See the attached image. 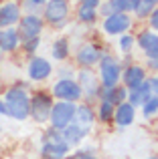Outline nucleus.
<instances>
[{"mask_svg": "<svg viewBox=\"0 0 158 159\" xmlns=\"http://www.w3.org/2000/svg\"><path fill=\"white\" fill-rule=\"evenodd\" d=\"M95 159H99V157H95Z\"/></svg>", "mask_w": 158, "mask_h": 159, "instance_id": "43", "label": "nucleus"}, {"mask_svg": "<svg viewBox=\"0 0 158 159\" xmlns=\"http://www.w3.org/2000/svg\"><path fill=\"white\" fill-rule=\"evenodd\" d=\"M93 131L91 127H83V125H79V123H69L67 127L61 131V137H63V141L69 145V147H77V145H81L83 141L89 137V133Z\"/></svg>", "mask_w": 158, "mask_h": 159, "instance_id": "16", "label": "nucleus"}, {"mask_svg": "<svg viewBox=\"0 0 158 159\" xmlns=\"http://www.w3.org/2000/svg\"><path fill=\"white\" fill-rule=\"evenodd\" d=\"M14 28L18 32L20 40L24 43V40H31V39H39L45 28V20L41 14H22Z\"/></svg>", "mask_w": 158, "mask_h": 159, "instance_id": "9", "label": "nucleus"}, {"mask_svg": "<svg viewBox=\"0 0 158 159\" xmlns=\"http://www.w3.org/2000/svg\"><path fill=\"white\" fill-rule=\"evenodd\" d=\"M156 77H158V73H156Z\"/></svg>", "mask_w": 158, "mask_h": 159, "instance_id": "44", "label": "nucleus"}, {"mask_svg": "<svg viewBox=\"0 0 158 159\" xmlns=\"http://www.w3.org/2000/svg\"><path fill=\"white\" fill-rule=\"evenodd\" d=\"M75 81L81 87L83 93V103H93L99 101V91H101V85H99L97 73H93V69H79L75 73Z\"/></svg>", "mask_w": 158, "mask_h": 159, "instance_id": "6", "label": "nucleus"}, {"mask_svg": "<svg viewBox=\"0 0 158 159\" xmlns=\"http://www.w3.org/2000/svg\"><path fill=\"white\" fill-rule=\"evenodd\" d=\"M97 155H95L93 147H85V149H77V151L69 153L65 159H95Z\"/></svg>", "mask_w": 158, "mask_h": 159, "instance_id": "30", "label": "nucleus"}, {"mask_svg": "<svg viewBox=\"0 0 158 159\" xmlns=\"http://www.w3.org/2000/svg\"><path fill=\"white\" fill-rule=\"evenodd\" d=\"M4 107H6V117L14 121H27L31 115V91L22 83L6 87L4 91Z\"/></svg>", "mask_w": 158, "mask_h": 159, "instance_id": "1", "label": "nucleus"}, {"mask_svg": "<svg viewBox=\"0 0 158 159\" xmlns=\"http://www.w3.org/2000/svg\"><path fill=\"white\" fill-rule=\"evenodd\" d=\"M69 54H71V43L67 36H59L57 40H53L51 44V57L57 62H67Z\"/></svg>", "mask_w": 158, "mask_h": 159, "instance_id": "22", "label": "nucleus"}, {"mask_svg": "<svg viewBox=\"0 0 158 159\" xmlns=\"http://www.w3.org/2000/svg\"><path fill=\"white\" fill-rule=\"evenodd\" d=\"M75 117V103H67V101H55L49 115V127L55 131H63L69 123H73Z\"/></svg>", "mask_w": 158, "mask_h": 159, "instance_id": "7", "label": "nucleus"}, {"mask_svg": "<svg viewBox=\"0 0 158 159\" xmlns=\"http://www.w3.org/2000/svg\"><path fill=\"white\" fill-rule=\"evenodd\" d=\"M134 39H136V47L146 54V58L158 57V32H152L150 28H144Z\"/></svg>", "mask_w": 158, "mask_h": 159, "instance_id": "15", "label": "nucleus"}, {"mask_svg": "<svg viewBox=\"0 0 158 159\" xmlns=\"http://www.w3.org/2000/svg\"><path fill=\"white\" fill-rule=\"evenodd\" d=\"M146 70H150V73H158V57H152V58H146V66H144Z\"/></svg>", "mask_w": 158, "mask_h": 159, "instance_id": "35", "label": "nucleus"}, {"mask_svg": "<svg viewBox=\"0 0 158 159\" xmlns=\"http://www.w3.org/2000/svg\"><path fill=\"white\" fill-rule=\"evenodd\" d=\"M75 73L77 70L73 66H69L67 62H61V66L57 69V77L59 79H75Z\"/></svg>", "mask_w": 158, "mask_h": 159, "instance_id": "32", "label": "nucleus"}, {"mask_svg": "<svg viewBox=\"0 0 158 159\" xmlns=\"http://www.w3.org/2000/svg\"><path fill=\"white\" fill-rule=\"evenodd\" d=\"M79 4L85 8H93V10H97V6L101 4V0H79Z\"/></svg>", "mask_w": 158, "mask_h": 159, "instance_id": "36", "label": "nucleus"}, {"mask_svg": "<svg viewBox=\"0 0 158 159\" xmlns=\"http://www.w3.org/2000/svg\"><path fill=\"white\" fill-rule=\"evenodd\" d=\"M150 97H152V91H150V83H148V79L142 83V85H138V87H134V89L128 91V103L134 105L136 109H140L142 103L146 101V99H150Z\"/></svg>", "mask_w": 158, "mask_h": 159, "instance_id": "21", "label": "nucleus"}, {"mask_svg": "<svg viewBox=\"0 0 158 159\" xmlns=\"http://www.w3.org/2000/svg\"><path fill=\"white\" fill-rule=\"evenodd\" d=\"M49 93L55 101H67V103H75V105L83 101L81 87L75 79H57Z\"/></svg>", "mask_w": 158, "mask_h": 159, "instance_id": "5", "label": "nucleus"}, {"mask_svg": "<svg viewBox=\"0 0 158 159\" xmlns=\"http://www.w3.org/2000/svg\"><path fill=\"white\" fill-rule=\"evenodd\" d=\"M0 87H2V77H0Z\"/></svg>", "mask_w": 158, "mask_h": 159, "instance_id": "41", "label": "nucleus"}, {"mask_svg": "<svg viewBox=\"0 0 158 159\" xmlns=\"http://www.w3.org/2000/svg\"><path fill=\"white\" fill-rule=\"evenodd\" d=\"M55 99L51 97L49 91H37L31 95V119L37 125H47L49 123V115H51V109Z\"/></svg>", "mask_w": 158, "mask_h": 159, "instance_id": "4", "label": "nucleus"}, {"mask_svg": "<svg viewBox=\"0 0 158 159\" xmlns=\"http://www.w3.org/2000/svg\"><path fill=\"white\" fill-rule=\"evenodd\" d=\"M148 28H150L152 32H158V8H154V10H152V14L148 16Z\"/></svg>", "mask_w": 158, "mask_h": 159, "instance_id": "34", "label": "nucleus"}, {"mask_svg": "<svg viewBox=\"0 0 158 159\" xmlns=\"http://www.w3.org/2000/svg\"><path fill=\"white\" fill-rule=\"evenodd\" d=\"M106 52L99 44L95 43H83L79 44V48L75 51V65L79 69H91L99 62L101 54Z\"/></svg>", "mask_w": 158, "mask_h": 159, "instance_id": "12", "label": "nucleus"}, {"mask_svg": "<svg viewBox=\"0 0 158 159\" xmlns=\"http://www.w3.org/2000/svg\"><path fill=\"white\" fill-rule=\"evenodd\" d=\"M148 83H150L152 95H158V77H156V75H150V77H148Z\"/></svg>", "mask_w": 158, "mask_h": 159, "instance_id": "37", "label": "nucleus"}, {"mask_svg": "<svg viewBox=\"0 0 158 159\" xmlns=\"http://www.w3.org/2000/svg\"><path fill=\"white\" fill-rule=\"evenodd\" d=\"M0 133H2V125H0Z\"/></svg>", "mask_w": 158, "mask_h": 159, "instance_id": "42", "label": "nucleus"}, {"mask_svg": "<svg viewBox=\"0 0 158 159\" xmlns=\"http://www.w3.org/2000/svg\"><path fill=\"white\" fill-rule=\"evenodd\" d=\"M22 16V8L14 0H6L0 4V28H10L16 26Z\"/></svg>", "mask_w": 158, "mask_h": 159, "instance_id": "14", "label": "nucleus"}, {"mask_svg": "<svg viewBox=\"0 0 158 159\" xmlns=\"http://www.w3.org/2000/svg\"><path fill=\"white\" fill-rule=\"evenodd\" d=\"M20 44H22V40H20V36H18V32H16L14 26L0 28V51L4 54L16 52L20 48Z\"/></svg>", "mask_w": 158, "mask_h": 159, "instance_id": "18", "label": "nucleus"}, {"mask_svg": "<svg viewBox=\"0 0 158 159\" xmlns=\"http://www.w3.org/2000/svg\"><path fill=\"white\" fill-rule=\"evenodd\" d=\"M69 18V2L67 0H49L43 6V20L45 24L61 26Z\"/></svg>", "mask_w": 158, "mask_h": 159, "instance_id": "10", "label": "nucleus"}, {"mask_svg": "<svg viewBox=\"0 0 158 159\" xmlns=\"http://www.w3.org/2000/svg\"><path fill=\"white\" fill-rule=\"evenodd\" d=\"M136 117H138V109L134 105H130L128 101H124V103H120V105H116L111 125H116V127H120V129H126V127H130V125H134Z\"/></svg>", "mask_w": 158, "mask_h": 159, "instance_id": "17", "label": "nucleus"}, {"mask_svg": "<svg viewBox=\"0 0 158 159\" xmlns=\"http://www.w3.org/2000/svg\"><path fill=\"white\" fill-rule=\"evenodd\" d=\"M73 121L79 125H83V127H91L93 129V125L97 123L95 121V109L89 105V103H77L75 105V117H73Z\"/></svg>", "mask_w": 158, "mask_h": 159, "instance_id": "19", "label": "nucleus"}, {"mask_svg": "<svg viewBox=\"0 0 158 159\" xmlns=\"http://www.w3.org/2000/svg\"><path fill=\"white\" fill-rule=\"evenodd\" d=\"M154 8H158V0H138V4H136V8H134L132 14H134L138 20H146L148 16L152 14Z\"/></svg>", "mask_w": 158, "mask_h": 159, "instance_id": "24", "label": "nucleus"}, {"mask_svg": "<svg viewBox=\"0 0 158 159\" xmlns=\"http://www.w3.org/2000/svg\"><path fill=\"white\" fill-rule=\"evenodd\" d=\"M97 79L101 89H110V87H118L122 81V62L116 58L111 52H103L97 62Z\"/></svg>", "mask_w": 158, "mask_h": 159, "instance_id": "3", "label": "nucleus"}, {"mask_svg": "<svg viewBox=\"0 0 158 159\" xmlns=\"http://www.w3.org/2000/svg\"><path fill=\"white\" fill-rule=\"evenodd\" d=\"M41 47V36L39 39H31V40H24L22 44H20V48H22L24 54H28V57H35L37 51H39Z\"/></svg>", "mask_w": 158, "mask_h": 159, "instance_id": "29", "label": "nucleus"}, {"mask_svg": "<svg viewBox=\"0 0 158 159\" xmlns=\"http://www.w3.org/2000/svg\"><path fill=\"white\" fill-rule=\"evenodd\" d=\"M132 24H134V18L132 14H126V12H114V14L106 16L101 22V30L106 32L107 36H122L126 32H130Z\"/></svg>", "mask_w": 158, "mask_h": 159, "instance_id": "8", "label": "nucleus"}, {"mask_svg": "<svg viewBox=\"0 0 158 159\" xmlns=\"http://www.w3.org/2000/svg\"><path fill=\"white\" fill-rule=\"evenodd\" d=\"M146 79H148V70L144 69V65H140V62H130V65L122 66V81L120 83H122L128 91L138 87V85H142Z\"/></svg>", "mask_w": 158, "mask_h": 159, "instance_id": "13", "label": "nucleus"}, {"mask_svg": "<svg viewBox=\"0 0 158 159\" xmlns=\"http://www.w3.org/2000/svg\"><path fill=\"white\" fill-rule=\"evenodd\" d=\"M53 73H55V69H53V62L49 61V58L39 57V54H35V57L28 58L27 77L31 79L32 83H45Z\"/></svg>", "mask_w": 158, "mask_h": 159, "instance_id": "11", "label": "nucleus"}, {"mask_svg": "<svg viewBox=\"0 0 158 159\" xmlns=\"http://www.w3.org/2000/svg\"><path fill=\"white\" fill-rule=\"evenodd\" d=\"M111 6H114L116 12H126V14H132L138 4V0H110Z\"/></svg>", "mask_w": 158, "mask_h": 159, "instance_id": "28", "label": "nucleus"}, {"mask_svg": "<svg viewBox=\"0 0 158 159\" xmlns=\"http://www.w3.org/2000/svg\"><path fill=\"white\" fill-rule=\"evenodd\" d=\"M99 101L111 103V105H120V103L128 101V89L120 83L118 87H110V89H101L99 91Z\"/></svg>", "mask_w": 158, "mask_h": 159, "instance_id": "20", "label": "nucleus"}, {"mask_svg": "<svg viewBox=\"0 0 158 159\" xmlns=\"http://www.w3.org/2000/svg\"><path fill=\"white\" fill-rule=\"evenodd\" d=\"M2 58H4V52H2V51H0V62H2Z\"/></svg>", "mask_w": 158, "mask_h": 159, "instance_id": "39", "label": "nucleus"}, {"mask_svg": "<svg viewBox=\"0 0 158 159\" xmlns=\"http://www.w3.org/2000/svg\"><path fill=\"white\" fill-rule=\"evenodd\" d=\"M134 47H136V39H134V34L126 32V34L118 36V51L122 52V54H126V57H128V54L134 51Z\"/></svg>", "mask_w": 158, "mask_h": 159, "instance_id": "26", "label": "nucleus"}, {"mask_svg": "<svg viewBox=\"0 0 158 159\" xmlns=\"http://www.w3.org/2000/svg\"><path fill=\"white\" fill-rule=\"evenodd\" d=\"M71 153V147L63 141L61 131L47 127L43 133V139H41V151L39 155L41 159H65Z\"/></svg>", "mask_w": 158, "mask_h": 159, "instance_id": "2", "label": "nucleus"}, {"mask_svg": "<svg viewBox=\"0 0 158 159\" xmlns=\"http://www.w3.org/2000/svg\"><path fill=\"white\" fill-rule=\"evenodd\" d=\"M114 6H111V2L110 0H101V4L97 6V16H101V18H106V16H110V14H114Z\"/></svg>", "mask_w": 158, "mask_h": 159, "instance_id": "33", "label": "nucleus"}, {"mask_svg": "<svg viewBox=\"0 0 158 159\" xmlns=\"http://www.w3.org/2000/svg\"><path fill=\"white\" fill-rule=\"evenodd\" d=\"M146 159H158V155H150V157H146Z\"/></svg>", "mask_w": 158, "mask_h": 159, "instance_id": "40", "label": "nucleus"}, {"mask_svg": "<svg viewBox=\"0 0 158 159\" xmlns=\"http://www.w3.org/2000/svg\"><path fill=\"white\" fill-rule=\"evenodd\" d=\"M140 111H142L144 119H154L158 115V95H152L150 99H146L140 107Z\"/></svg>", "mask_w": 158, "mask_h": 159, "instance_id": "25", "label": "nucleus"}, {"mask_svg": "<svg viewBox=\"0 0 158 159\" xmlns=\"http://www.w3.org/2000/svg\"><path fill=\"white\" fill-rule=\"evenodd\" d=\"M77 20L83 24H93L95 20H97V10H93V8H85L79 4L77 8Z\"/></svg>", "mask_w": 158, "mask_h": 159, "instance_id": "27", "label": "nucleus"}, {"mask_svg": "<svg viewBox=\"0 0 158 159\" xmlns=\"http://www.w3.org/2000/svg\"><path fill=\"white\" fill-rule=\"evenodd\" d=\"M0 115H4V117H6V107H4V101H2V97H0Z\"/></svg>", "mask_w": 158, "mask_h": 159, "instance_id": "38", "label": "nucleus"}, {"mask_svg": "<svg viewBox=\"0 0 158 159\" xmlns=\"http://www.w3.org/2000/svg\"><path fill=\"white\" fill-rule=\"evenodd\" d=\"M49 0H24V8H27V14H39V10L47 4Z\"/></svg>", "mask_w": 158, "mask_h": 159, "instance_id": "31", "label": "nucleus"}, {"mask_svg": "<svg viewBox=\"0 0 158 159\" xmlns=\"http://www.w3.org/2000/svg\"><path fill=\"white\" fill-rule=\"evenodd\" d=\"M114 111L116 107L111 103H106V101H97V107H95V121L101 125H111L114 121Z\"/></svg>", "mask_w": 158, "mask_h": 159, "instance_id": "23", "label": "nucleus"}]
</instances>
